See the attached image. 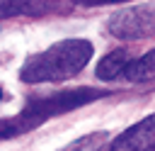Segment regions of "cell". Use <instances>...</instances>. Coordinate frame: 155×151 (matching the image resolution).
I'll return each instance as SVG.
<instances>
[{"label":"cell","mask_w":155,"mask_h":151,"mask_svg":"<svg viewBox=\"0 0 155 151\" xmlns=\"http://www.w3.org/2000/svg\"><path fill=\"white\" fill-rule=\"evenodd\" d=\"M104 95H109V93L97 90V88H75V90H61V93H53L46 97H34L24 105V110L19 114L0 119V141L27 134V132L41 127L46 119H51L56 114L73 112V110H78L92 100H99Z\"/></svg>","instance_id":"1"},{"label":"cell","mask_w":155,"mask_h":151,"mask_svg":"<svg viewBox=\"0 0 155 151\" xmlns=\"http://www.w3.org/2000/svg\"><path fill=\"white\" fill-rule=\"evenodd\" d=\"M92 44L87 39H65L58 41L53 46H48L46 51L31 54L22 71L19 78L24 83H51V80H65L73 78L75 73H80L87 61L92 58Z\"/></svg>","instance_id":"2"},{"label":"cell","mask_w":155,"mask_h":151,"mask_svg":"<svg viewBox=\"0 0 155 151\" xmlns=\"http://www.w3.org/2000/svg\"><path fill=\"white\" fill-rule=\"evenodd\" d=\"M109 34L119 39H145L153 37L155 32V10L153 5H140V7H128L109 17L107 22Z\"/></svg>","instance_id":"3"},{"label":"cell","mask_w":155,"mask_h":151,"mask_svg":"<svg viewBox=\"0 0 155 151\" xmlns=\"http://www.w3.org/2000/svg\"><path fill=\"white\" fill-rule=\"evenodd\" d=\"M107 151H155V117L148 114L138 124L128 127Z\"/></svg>","instance_id":"4"},{"label":"cell","mask_w":155,"mask_h":151,"mask_svg":"<svg viewBox=\"0 0 155 151\" xmlns=\"http://www.w3.org/2000/svg\"><path fill=\"white\" fill-rule=\"evenodd\" d=\"M61 10V0H0V19H10L17 15H48Z\"/></svg>","instance_id":"5"},{"label":"cell","mask_w":155,"mask_h":151,"mask_svg":"<svg viewBox=\"0 0 155 151\" xmlns=\"http://www.w3.org/2000/svg\"><path fill=\"white\" fill-rule=\"evenodd\" d=\"M126 66H128V54H126L124 49H119V51L107 54V56L97 63L94 73H97V78H99V80H114L119 73H124V68H126Z\"/></svg>","instance_id":"6"},{"label":"cell","mask_w":155,"mask_h":151,"mask_svg":"<svg viewBox=\"0 0 155 151\" xmlns=\"http://www.w3.org/2000/svg\"><path fill=\"white\" fill-rule=\"evenodd\" d=\"M126 78L133 80V83H145V80H153L155 76V51H148L145 56H140L138 61H131L126 68H124Z\"/></svg>","instance_id":"7"},{"label":"cell","mask_w":155,"mask_h":151,"mask_svg":"<svg viewBox=\"0 0 155 151\" xmlns=\"http://www.w3.org/2000/svg\"><path fill=\"white\" fill-rule=\"evenodd\" d=\"M107 141V132H97V134H87L73 144H68L63 151H99V146Z\"/></svg>","instance_id":"8"},{"label":"cell","mask_w":155,"mask_h":151,"mask_svg":"<svg viewBox=\"0 0 155 151\" xmlns=\"http://www.w3.org/2000/svg\"><path fill=\"white\" fill-rule=\"evenodd\" d=\"M70 2L82 7H94V5H111V2H128V0H70Z\"/></svg>","instance_id":"9"},{"label":"cell","mask_w":155,"mask_h":151,"mask_svg":"<svg viewBox=\"0 0 155 151\" xmlns=\"http://www.w3.org/2000/svg\"><path fill=\"white\" fill-rule=\"evenodd\" d=\"M0 100H2V88H0Z\"/></svg>","instance_id":"10"}]
</instances>
